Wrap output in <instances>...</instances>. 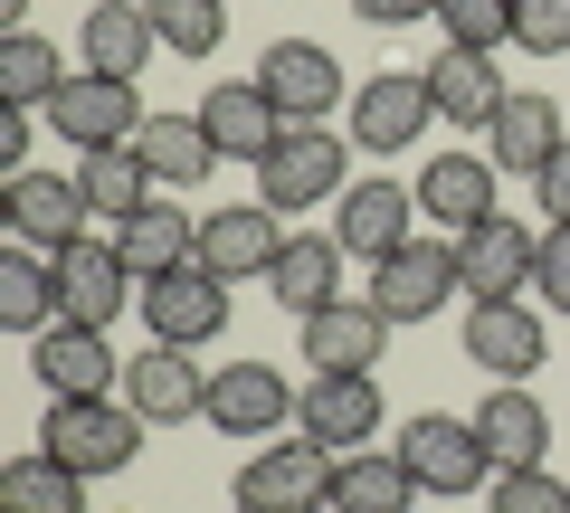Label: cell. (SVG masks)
Returning <instances> with one entry per match:
<instances>
[{
  "instance_id": "obj_21",
  "label": "cell",
  "mask_w": 570,
  "mask_h": 513,
  "mask_svg": "<svg viewBox=\"0 0 570 513\" xmlns=\"http://www.w3.org/2000/svg\"><path fill=\"white\" fill-rule=\"evenodd\" d=\"M542 352H551V333L532 324L523 295H504V305H475V314H466V362L494 371V381H532V371H542Z\"/></svg>"
},
{
  "instance_id": "obj_16",
  "label": "cell",
  "mask_w": 570,
  "mask_h": 513,
  "mask_svg": "<svg viewBox=\"0 0 570 513\" xmlns=\"http://www.w3.org/2000/svg\"><path fill=\"white\" fill-rule=\"evenodd\" d=\"M295 418V381L276 362H228L209 371V428L219 437H276Z\"/></svg>"
},
{
  "instance_id": "obj_18",
  "label": "cell",
  "mask_w": 570,
  "mask_h": 513,
  "mask_svg": "<svg viewBox=\"0 0 570 513\" xmlns=\"http://www.w3.org/2000/svg\"><path fill=\"white\" fill-rule=\"evenodd\" d=\"M343 267H352V257H343V238H333V228H295V238L276 247V267H266V295L305 324V314H324L333 295H343Z\"/></svg>"
},
{
  "instance_id": "obj_38",
  "label": "cell",
  "mask_w": 570,
  "mask_h": 513,
  "mask_svg": "<svg viewBox=\"0 0 570 513\" xmlns=\"http://www.w3.org/2000/svg\"><path fill=\"white\" fill-rule=\"evenodd\" d=\"M513 48L561 58V48H570V0H513Z\"/></svg>"
},
{
  "instance_id": "obj_6",
  "label": "cell",
  "mask_w": 570,
  "mask_h": 513,
  "mask_svg": "<svg viewBox=\"0 0 570 513\" xmlns=\"http://www.w3.org/2000/svg\"><path fill=\"white\" fill-rule=\"evenodd\" d=\"M400 456H409V475H419V494H475V485H494V456H485V437H475V418H448V410L409 418Z\"/></svg>"
},
{
  "instance_id": "obj_14",
  "label": "cell",
  "mask_w": 570,
  "mask_h": 513,
  "mask_svg": "<svg viewBox=\"0 0 570 513\" xmlns=\"http://www.w3.org/2000/svg\"><path fill=\"white\" fill-rule=\"evenodd\" d=\"M428 77V105H438V124H456V134H485L494 115H504V67H494V48H438V58L419 67Z\"/></svg>"
},
{
  "instance_id": "obj_24",
  "label": "cell",
  "mask_w": 570,
  "mask_h": 513,
  "mask_svg": "<svg viewBox=\"0 0 570 513\" xmlns=\"http://www.w3.org/2000/svg\"><path fill=\"white\" fill-rule=\"evenodd\" d=\"M419 209L448 228V238L485 228L494 219V162H485V152H438V162L419 171Z\"/></svg>"
},
{
  "instance_id": "obj_23",
  "label": "cell",
  "mask_w": 570,
  "mask_h": 513,
  "mask_svg": "<svg viewBox=\"0 0 570 513\" xmlns=\"http://www.w3.org/2000/svg\"><path fill=\"white\" fill-rule=\"evenodd\" d=\"M276 247H285V219H276L266 200L209 209V219H200V267L228 276V286H238V276H266V267H276Z\"/></svg>"
},
{
  "instance_id": "obj_1",
  "label": "cell",
  "mask_w": 570,
  "mask_h": 513,
  "mask_svg": "<svg viewBox=\"0 0 570 513\" xmlns=\"http://www.w3.org/2000/svg\"><path fill=\"white\" fill-rule=\"evenodd\" d=\"M142 428H153V418H142L124 391H115V399H58V410L39 418V447L96 485V475H124V466L142 456Z\"/></svg>"
},
{
  "instance_id": "obj_10",
  "label": "cell",
  "mask_w": 570,
  "mask_h": 513,
  "mask_svg": "<svg viewBox=\"0 0 570 513\" xmlns=\"http://www.w3.org/2000/svg\"><path fill=\"white\" fill-rule=\"evenodd\" d=\"M257 86H266V105H276L285 124H324L333 105H352L343 58H333V48H314V39H276V48L257 58Z\"/></svg>"
},
{
  "instance_id": "obj_42",
  "label": "cell",
  "mask_w": 570,
  "mask_h": 513,
  "mask_svg": "<svg viewBox=\"0 0 570 513\" xmlns=\"http://www.w3.org/2000/svg\"><path fill=\"white\" fill-rule=\"evenodd\" d=\"M29 124H39V105H0V162L29 171Z\"/></svg>"
},
{
  "instance_id": "obj_25",
  "label": "cell",
  "mask_w": 570,
  "mask_h": 513,
  "mask_svg": "<svg viewBox=\"0 0 570 513\" xmlns=\"http://www.w3.org/2000/svg\"><path fill=\"white\" fill-rule=\"evenodd\" d=\"M561 144H570V124H561V105H551V96H504V115L485 124V162H494V171H523V181H532Z\"/></svg>"
},
{
  "instance_id": "obj_37",
  "label": "cell",
  "mask_w": 570,
  "mask_h": 513,
  "mask_svg": "<svg viewBox=\"0 0 570 513\" xmlns=\"http://www.w3.org/2000/svg\"><path fill=\"white\" fill-rule=\"evenodd\" d=\"M448 48H504L513 39V0H438Z\"/></svg>"
},
{
  "instance_id": "obj_9",
  "label": "cell",
  "mask_w": 570,
  "mask_h": 513,
  "mask_svg": "<svg viewBox=\"0 0 570 513\" xmlns=\"http://www.w3.org/2000/svg\"><path fill=\"white\" fill-rule=\"evenodd\" d=\"M29 371H39L48 399H115V391H124V362H115V343H105L96 324H48V333H29Z\"/></svg>"
},
{
  "instance_id": "obj_22",
  "label": "cell",
  "mask_w": 570,
  "mask_h": 513,
  "mask_svg": "<svg viewBox=\"0 0 570 513\" xmlns=\"http://www.w3.org/2000/svg\"><path fill=\"white\" fill-rule=\"evenodd\" d=\"M190 115L209 124L219 162H247V171H257L266 152H276V134H285V115L266 105V86H257V77H247V86H209V96L190 105Z\"/></svg>"
},
{
  "instance_id": "obj_7",
  "label": "cell",
  "mask_w": 570,
  "mask_h": 513,
  "mask_svg": "<svg viewBox=\"0 0 570 513\" xmlns=\"http://www.w3.org/2000/svg\"><path fill=\"white\" fill-rule=\"evenodd\" d=\"M86 219H96V200H86V181H67V171H10V181H0V228L29 238V247H48V257L77 247Z\"/></svg>"
},
{
  "instance_id": "obj_34",
  "label": "cell",
  "mask_w": 570,
  "mask_h": 513,
  "mask_svg": "<svg viewBox=\"0 0 570 513\" xmlns=\"http://www.w3.org/2000/svg\"><path fill=\"white\" fill-rule=\"evenodd\" d=\"M67 77H77V67H67L39 29H10V39H0V105H48Z\"/></svg>"
},
{
  "instance_id": "obj_33",
  "label": "cell",
  "mask_w": 570,
  "mask_h": 513,
  "mask_svg": "<svg viewBox=\"0 0 570 513\" xmlns=\"http://www.w3.org/2000/svg\"><path fill=\"white\" fill-rule=\"evenodd\" d=\"M142 162H153V181H209L219 171V144H209V124L200 115H153L142 124Z\"/></svg>"
},
{
  "instance_id": "obj_29",
  "label": "cell",
  "mask_w": 570,
  "mask_h": 513,
  "mask_svg": "<svg viewBox=\"0 0 570 513\" xmlns=\"http://www.w3.org/2000/svg\"><path fill=\"white\" fill-rule=\"evenodd\" d=\"M115 247H124V267L153 286V276H171V267H190V257H200V219H190L181 200H153L142 219L115 228Z\"/></svg>"
},
{
  "instance_id": "obj_5",
  "label": "cell",
  "mask_w": 570,
  "mask_h": 513,
  "mask_svg": "<svg viewBox=\"0 0 570 513\" xmlns=\"http://www.w3.org/2000/svg\"><path fill=\"white\" fill-rule=\"evenodd\" d=\"M39 115L77 144V162H86V152H115V144H142V124H153V115L134 105V86H124V77H96V67H77Z\"/></svg>"
},
{
  "instance_id": "obj_4",
  "label": "cell",
  "mask_w": 570,
  "mask_h": 513,
  "mask_svg": "<svg viewBox=\"0 0 570 513\" xmlns=\"http://www.w3.org/2000/svg\"><path fill=\"white\" fill-rule=\"evenodd\" d=\"M295 437H314V447H333V456L371 447V437H381V371H305Z\"/></svg>"
},
{
  "instance_id": "obj_15",
  "label": "cell",
  "mask_w": 570,
  "mask_h": 513,
  "mask_svg": "<svg viewBox=\"0 0 570 513\" xmlns=\"http://www.w3.org/2000/svg\"><path fill=\"white\" fill-rule=\"evenodd\" d=\"M532 228L523 219H504V209H494L485 228H466V238H456V286H466V305H504V295H523L532 286Z\"/></svg>"
},
{
  "instance_id": "obj_11",
  "label": "cell",
  "mask_w": 570,
  "mask_h": 513,
  "mask_svg": "<svg viewBox=\"0 0 570 513\" xmlns=\"http://www.w3.org/2000/svg\"><path fill=\"white\" fill-rule=\"evenodd\" d=\"M448 295H456V238H409V247H390L381 267H371V305H381L390 324H428Z\"/></svg>"
},
{
  "instance_id": "obj_27",
  "label": "cell",
  "mask_w": 570,
  "mask_h": 513,
  "mask_svg": "<svg viewBox=\"0 0 570 513\" xmlns=\"http://www.w3.org/2000/svg\"><path fill=\"white\" fill-rule=\"evenodd\" d=\"M153 20H142V0H96L86 10V29H77V67H96V77H124L134 86L142 77V58H153Z\"/></svg>"
},
{
  "instance_id": "obj_43",
  "label": "cell",
  "mask_w": 570,
  "mask_h": 513,
  "mask_svg": "<svg viewBox=\"0 0 570 513\" xmlns=\"http://www.w3.org/2000/svg\"><path fill=\"white\" fill-rule=\"evenodd\" d=\"M29 20V0H0V29H20Z\"/></svg>"
},
{
  "instance_id": "obj_19",
  "label": "cell",
  "mask_w": 570,
  "mask_h": 513,
  "mask_svg": "<svg viewBox=\"0 0 570 513\" xmlns=\"http://www.w3.org/2000/svg\"><path fill=\"white\" fill-rule=\"evenodd\" d=\"M124 399H134L153 428H181V418H209V381L181 343H153L142 362H124Z\"/></svg>"
},
{
  "instance_id": "obj_12",
  "label": "cell",
  "mask_w": 570,
  "mask_h": 513,
  "mask_svg": "<svg viewBox=\"0 0 570 513\" xmlns=\"http://www.w3.org/2000/svg\"><path fill=\"white\" fill-rule=\"evenodd\" d=\"M134 295H142V276L134 267H124V247L115 238H77V247H58V324H115V314L124 305H134Z\"/></svg>"
},
{
  "instance_id": "obj_8",
  "label": "cell",
  "mask_w": 570,
  "mask_h": 513,
  "mask_svg": "<svg viewBox=\"0 0 570 513\" xmlns=\"http://www.w3.org/2000/svg\"><path fill=\"white\" fill-rule=\"evenodd\" d=\"M428 124H438V105H428V77H371V86H352V105H343L352 152H371V162L409 152Z\"/></svg>"
},
{
  "instance_id": "obj_39",
  "label": "cell",
  "mask_w": 570,
  "mask_h": 513,
  "mask_svg": "<svg viewBox=\"0 0 570 513\" xmlns=\"http://www.w3.org/2000/svg\"><path fill=\"white\" fill-rule=\"evenodd\" d=\"M532 295L551 314H570V228H542V247H532Z\"/></svg>"
},
{
  "instance_id": "obj_41",
  "label": "cell",
  "mask_w": 570,
  "mask_h": 513,
  "mask_svg": "<svg viewBox=\"0 0 570 513\" xmlns=\"http://www.w3.org/2000/svg\"><path fill=\"white\" fill-rule=\"evenodd\" d=\"M352 20L362 29H419V20H438V0H352Z\"/></svg>"
},
{
  "instance_id": "obj_28",
  "label": "cell",
  "mask_w": 570,
  "mask_h": 513,
  "mask_svg": "<svg viewBox=\"0 0 570 513\" xmlns=\"http://www.w3.org/2000/svg\"><path fill=\"white\" fill-rule=\"evenodd\" d=\"M419 504V475H409V456L400 447H352V456H333V513H409Z\"/></svg>"
},
{
  "instance_id": "obj_32",
  "label": "cell",
  "mask_w": 570,
  "mask_h": 513,
  "mask_svg": "<svg viewBox=\"0 0 570 513\" xmlns=\"http://www.w3.org/2000/svg\"><path fill=\"white\" fill-rule=\"evenodd\" d=\"M77 181H86V200H96V219H115V228L153 209V162H142V144L86 152V162H77Z\"/></svg>"
},
{
  "instance_id": "obj_17",
  "label": "cell",
  "mask_w": 570,
  "mask_h": 513,
  "mask_svg": "<svg viewBox=\"0 0 570 513\" xmlns=\"http://www.w3.org/2000/svg\"><path fill=\"white\" fill-rule=\"evenodd\" d=\"M409 219H419V181H352L333 209V238H343V257L381 267L390 247H409Z\"/></svg>"
},
{
  "instance_id": "obj_20",
  "label": "cell",
  "mask_w": 570,
  "mask_h": 513,
  "mask_svg": "<svg viewBox=\"0 0 570 513\" xmlns=\"http://www.w3.org/2000/svg\"><path fill=\"white\" fill-rule=\"evenodd\" d=\"M381 352H390V314L371 305H352V295H333L324 314H305V371H381Z\"/></svg>"
},
{
  "instance_id": "obj_3",
  "label": "cell",
  "mask_w": 570,
  "mask_h": 513,
  "mask_svg": "<svg viewBox=\"0 0 570 513\" xmlns=\"http://www.w3.org/2000/svg\"><path fill=\"white\" fill-rule=\"evenodd\" d=\"M238 513H333V447L314 437H276L238 466Z\"/></svg>"
},
{
  "instance_id": "obj_30",
  "label": "cell",
  "mask_w": 570,
  "mask_h": 513,
  "mask_svg": "<svg viewBox=\"0 0 570 513\" xmlns=\"http://www.w3.org/2000/svg\"><path fill=\"white\" fill-rule=\"evenodd\" d=\"M58 257L48 247H29V238H10V257H0V324L10 333H48L58 324Z\"/></svg>"
},
{
  "instance_id": "obj_2",
  "label": "cell",
  "mask_w": 570,
  "mask_h": 513,
  "mask_svg": "<svg viewBox=\"0 0 570 513\" xmlns=\"http://www.w3.org/2000/svg\"><path fill=\"white\" fill-rule=\"evenodd\" d=\"M343 171H352V134H333V124H285L276 152L257 162V200L276 209V219H295V209L314 200H343Z\"/></svg>"
},
{
  "instance_id": "obj_35",
  "label": "cell",
  "mask_w": 570,
  "mask_h": 513,
  "mask_svg": "<svg viewBox=\"0 0 570 513\" xmlns=\"http://www.w3.org/2000/svg\"><path fill=\"white\" fill-rule=\"evenodd\" d=\"M142 20H153V39L171 58H209L219 29H228V0H142Z\"/></svg>"
},
{
  "instance_id": "obj_26",
  "label": "cell",
  "mask_w": 570,
  "mask_h": 513,
  "mask_svg": "<svg viewBox=\"0 0 570 513\" xmlns=\"http://www.w3.org/2000/svg\"><path fill=\"white\" fill-rule=\"evenodd\" d=\"M475 437H485L494 475H504V466H542V456H551V410L523 391V381H504L494 399H475Z\"/></svg>"
},
{
  "instance_id": "obj_13",
  "label": "cell",
  "mask_w": 570,
  "mask_h": 513,
  "mask_svg": "<svg viewBox=\"0 0 570 513\" xmlns=\"http://www.w3.org/2000/svg\"><path fill=\"white\" fill-rule=\"evenodd\" d=\"M134 305H142V324L163 333V343H181V352H200L209 333H228V276H209L200 257H190V267H171V276H153V286H142Z\"/></svg>"
},
{
  "instance_id": "obj_36",
  "label": "cell",
  "mask_w": 570,
  "mask_h": 513,
  "mask_svg": "<svg viewBox=\"0 0 570 513\" xmlns=\"http://www.w3.org/2000/svg\"><path fill=\"white\" fill-rule=\"evenodd\" d=\"M485 504H494V513H570V485H561L551 466H504V475L485 485Z\"/></svg>"
},
{
  "instance_id": "obj_31",
  "label": "cell",
  "mask_w": 570,
  "mask_h": 513,
  "mask_svg": "<svg viewBox=\"0 0 570 513\" xmlns=\"http://www.w3.org/2000/svg\"><path fill=\"white\" fill-rule=\"evenodd\" d=\"M0 513H86V475L58 466L48 447H29L0 466Z\"/></svg>"
},
{
  "instance_id": "obj_40",
  "label": "cell",
  "mask_w": 570,
  "mask_h": 513,
  "mask_svg": "<svg viewBox=\"0 0 570 513\" xmlns=\"http://www.w3.org/2000/svg\"><path fill=\"white\" fill-rule=\"evenodd\" d=\"M532 200H542V219H551V228H570V144L551 152L542 171H532Z\"/></svg>"
}]
</instances>
